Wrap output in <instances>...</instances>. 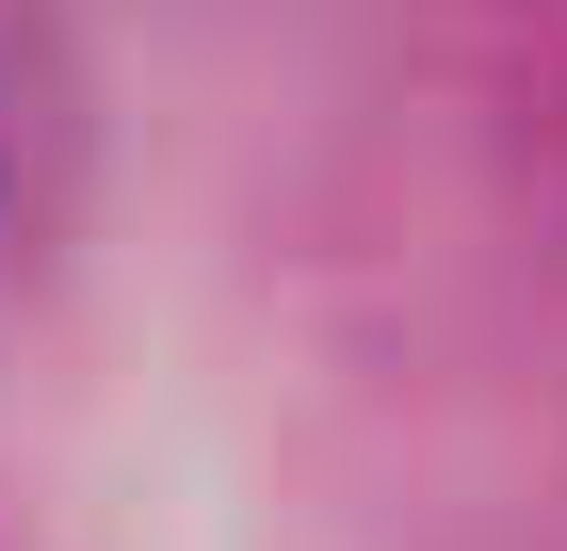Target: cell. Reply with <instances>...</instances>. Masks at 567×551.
<instances>
[{"label": "cell", "mask_w": 567, "mask_h": 551, "mask_svg": "<svg viewBox=\"0 0 567 551\" xmlns=\"http://www.w3.org/2000/svg\"><path fill=\"white\" fill-rule=\"evenodd\" d=\"M82 195V82H65V49L49 17L0 0V259H33Z\"/></svg>", "instance_id": "cell-1"}]
</instances>
